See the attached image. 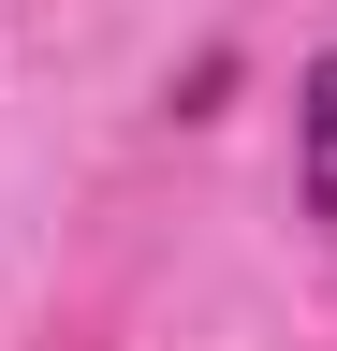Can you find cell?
Masks as SVG:
<instances>
[{"label": "cell", "mask_w": 337, "mask_h": 351, "mask_svg": "<svg viewBox=\"0 0 337 351\" xmlns=\"http://www.w3.org/2000/svg\"><path fill=\"white\" fill-rule=\"evenodd\" d=\"M293 191H308V219H337V59H308V88H293Z\"/></svg>", "instance_id": "1"}]
</instances>
